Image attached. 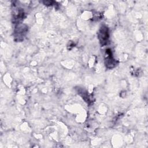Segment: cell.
<instances>
[{
  "mask_svg": "<svg viewBox=\"0 0 148 148\" xmlns=\"http://www.w3.org/2000/svg\"><path fill=\"white\" fill-rule=\"evenodd\" d=\"M98 38L102 46L107 44L109 39L108 28L106 26H102L98 32Z\"/></svg>",
  "mask_w": 148,
  "mask_h": 148,
  "instance_id": "obj_1",
  "label": "cell"
},
{
  "mask_svg": "<svg viewBox=\"0 0 148 148\" xmlns=\"http://www.w3.org/2000/svg\"><path fill=\"white\" fill-rule=\"evenodd\" d=\"M105 63L108 68L112 69L116 65V62L112 56V50L110 49L106 50L105 56Z\"/></svg>",
  "mask_w": 148,
  "mask_h": 148,
  "instance_id": "obj_2",
  "label": "cell"
},
{
  "mask_svg": "<svg viewBox=\"0 0 148 148\" xmlns=\"http://www.w3.org/2000/svg\"><path fill=\"white\" fill-rule=\"evenodd\" d=\"M27 31V27H25V25H18V27L16 28V29L14 31L15 37L18 38V40H20V38L24 36Z\"/></svg>",
  "mask_w": 148,
  "mask_h": 148,
  "instance_id": "obj_3",
  "label": "cell"
},
{
  "mask_svg": "<svg viewBox=\"0 0 148 148\" xmlns=\"http://www.w3.org/2000/svg\"><path fill=\"white\" fill-rule=\"evenodd\" d=\"M78 94L83 98V99L87 103H90L92 102L91 100V97L88 94V92L83 88H79L78 89Z\"/></svg>",
  "mask_w": 148,
  "mask_h": 148,
  "instance_id": "obj_4",
  "label": "cell"
}]
</instances>
